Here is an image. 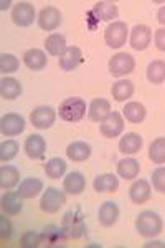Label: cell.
Instances as JSON below:
<instances>
[{
	"label": "cell",
	"mask_w": 165,
	"mask_h": 248,
	"mask_svg": "<svg viewBox=\"0 0 165 248\" xmlns=\"http://www.w3.org/2000/svg\"><path fill=\"white\" fill-rule=\"evenodd\" d=\"M162 229H164L162 218L152 210L140 212L137 218H135V230L139 232V235H142L146 238H154L157 235H160Z\"/></svg>",
	"instance_id": "6da1fadb"
},
{
	"label": "cell",
	"mask_w": 165,
	"mask_h": 248,
	"mask_svg": "<svg viewBox=\"0 0 165 248\" xmlns=\"http://www.w3.org/2000/svg\"><path fill=\"white\" fill-rule=\"evenodd\" d=\"M60 118L66 123H78L86 116V101L83 98H66L60 105Z\"/></svg>",
	"instance_id": "7a4b0ae2"
},
{
	"label": "cell",
	"mask_w": 165,
	"mask_h": 248,
	"mask_svg": "<svg viewBox=\"0 0 165 248\" xmlns=\"http://www.w3.org/2000/svg\"><path fill=\"white\" fill-rule=\"evenodd\" d=\"M61 227L68 238H81L86 232V223H84V215L79 209L70 210L64 214L61 220Z\"/></svg>",
	"instance_id": "3957f363"
},
{
	"label": "cell",
	"mask_w": 165,
	"mask_h": 248,
	"mask_svg": "<svg viewBox=\"0 0 165 248\" xmlns=\"http://www.w3.org/2000/svg\"><path fill=\"white\" fill-rule=\"evenodd\" d=\"M66 203V194L56 187H48L43 192L42 201H40V209L45 214H56Z\"/></svg>",
	"instance_id": "277c9868"
},
{
	"label": "cell",
	"mask_w": 165,
	"mask_h": 248,
	"mask_svg": "<svg viewBox=\"0 0 165 248\" xmlns=\"http://www.w3.org/2000/svg\"><path fill=\"white\" fill-rule=\"evenodd\" d=\"M127 25L124 22H112L107 25L106 31H104V42L109 48H120L126 45L127 40Z\"/></svg>",
	"instance_id": "5b68a950"
},
{
	"label": "cell",
	"mask_w": 165,
	"mask_h": 248,
	"mask_svg": "<svg viewBox=\"0 0 165 248\" xmlns=\"http://www.w3.org/2000/svg\"><path fill=\"white\" fill-rule=\"evenodd\" d=\"M109 73L114 78L126 77V75L132 73L135 68V60L129 53H118L109 60Z\"/></svg>",
	"instance_id": "8992f818"
},
{
	"label": "cell",
	"mask_w": 165,
	"mask_h": 248,
	"mask_svg": "<svg viewBox=\"0 0 165 248\" xmlns=\"http://www.w3.org/2000/svg\"><path fill=\"white\" fill-rule=\"evenodd\" d=\"M30 121L37 129H50L56 121V113L51 106H38L31 111Z\"/></svg>",
	"instance_id": "52a82bcc"
},
{
	"label": "cell",
	"mask_w": 165,
	"mask_h": 248,
	"mask_svg": "<svg viewBox=\"0 0 165 248\" xmlns=\"http://www.w3.org/2000/svg\"><path fill=\"white\" fill-rule=\"evenodd\" d=\"M99 131H101V134L104 136V138H109V139L120 136V134H122V131H124V118H122V114L112 111V113L107 116L104 121H101Z\"/></svg>",
	"instance_id": "ba28073f"
},
{
	"label": "cell",
	"mask_w": 165,
	"mask_h": 248,
	"mask_svg": "<svg viewBox=\"0 0 165 248\" xmlns=\"http://www.w3.org/2000/svg\"><path fill=\"white\" fill-rule=\"evenodd\" d=\"M25 129V119L20 114L15 113H9L2 116V121H0V131H2L3 136L7 138H14V136H18L20 133H23Z\"/></svg>",
	"instance_id": "9c48e42d"
},
{
	"label": "cell",
	"mask_w": 165,
	"mask_h": 248,
	"mask_svg": "<svg viewBox=\"0 0 165 248\" xmlns=\"http://www.w3.org/2000/svg\"><path fill=\"white\" fill-rule=\"evenodd\" d=\"M12 20L18 27H30L35 20V7L28 2H18L12 9Z\"/></svg>",
	"instance_id": "30bf717a"
},
{
	"label": "cell",
	"mask_w": 165,
	"mask_h": 248,
	"mask_svg": "<svg viewBox=\"0 0 165 248\" xmlns=\"http://www.w3.org/2000/svg\"><path fill=\"white\" fill-rule=\"evenodd\" d=\"M37 20L42 30L53 31L58 29L60 23H61V12L56 9V7H45V9L40 10Z\"/></svg>",
	"instance_id": "8fae6325"
},
{
	"label": "cell",
	"mask_w": 165,
	"mask_h": 248,
	"mask_svg": "<svg viewBox=\"0 0 165 248\" xmlns=\"http://www.w3.org/2000/svg\"><path fill=\"white\" fill-rule=\"evenodd\" d=\"M23 149H25V154L28 157L33 159V161H38V159H43V155H45L46 142L40 134H31L27 138Z\"/></svg>",
	"instance_id": "7c38bea8"
},
{
	"label": "cell",
	"mask_w": 165,
	"mask_h": 248,
	"mask_svg": "<svg viewBox=\"0 0 165 248\" xmlns=\"http://www.w3.org/2000/svg\"><path fill=\"white\" fill-rule=\"evenodd\" d=\"M152 30L147 25H135L131 31V46L137 51H144L150 45Z\"/></svg>",
	"instance_id": "4fadbf2b"
},
{
	"label": "cell",
	"mask_w": 165,
	"mask_h": 248,
	"mask_svg": "<svg viewBox=\"0 0 165 248\" xmlns=\"http://www.w3.org/2000/svg\"><path fill=\"white\" fill-rule=\"evenodd\" d=\"M83 63V51L78 46H68L66 51L60 57V68L63 71H73Z\"/></svg>",
	"instance_id": "5bb4252c"
},
{
	"label": "cell",
	"mask_w": 165,
	"mask_h": 248,
	"mask_svg": "<svg viewBox=\"0 0 165 248\" xmlns=\"http://www.w3.org/2000/svg\"><path fill=\"white\" fill-rule=\"evenodd\" d=\"M109 114H111V105H109V101L104 98L92 99L90 108H88V118H90L91 121H96V123L104 121Z\"/></svg>",
	"instance_id": "9a60e30c"
},
{
	"label": "cell",
	"mask_w": 165,
	"mask_h": 248,
	"mask_svg": "<svg viewBox=\"0 0 165 248\" xmlns=\"http://www.w3.org/2000/svg\"><path fill=\"white\" fill-rule=\"evenodd\" d=\"M99 223L103 227H112L119 218V207L116 202L112 201H106L99 207V214H98Z\"/></svg>",
	"instance_id": "2e32d148"
},
{
	"label": "cell",
	"mask_w": 165,
	"mask_h": 248,
	"mask_svg": "<svg viewBox=\"0 0 165 248\" xmlns=\"http://www.w3.org/2000/svg\"><path fill=\"white\" fill-rule=\"evenodd\" d=\"M129 197L134 203H146L150 199V184L146 179H139L129 187Z\"/></svg>",
	"instance_id": "e0dca14e"
},
{
	"label": "cell",
	"mask_w": 165,
	"mask_h": 248,
	"mask_svg": "<svg viewBox=\"0 0 165 248\" xmlns=\"http://www.w3.org/2000/svg\"><path fill=\"white\" fill-rule=\"evenodd\" d=\"M23 63H25L27 68L33 71H40L46 66L48 58L46 53L43 50H38V48H31V50H27L23 53Z\"/></svg>",
	"instance_id": "ac0fdd59"
},
{
	"label": "cell",
	"mask_w": 165,
	"mask_h": 248,
	"mask_svg": "<svg viewBox=\"0 0 165 248\" xmlns=\"http://www.w3.org/2000/svg\"><path fill=\"white\" fill-rule=\"evenodd\" d=\"M86 187V177L81 172H70L63 181V189L70 195H79Z\"/></svg>",
	"instance_id": "d6986e66"
},
{
	"label": "cell",
	"mask_w": 165,
	"mask_h": 248,
	"mask_svg": "<svg viewBox=\"0 0 165 248\" xmlns=\"http://www.w3.org/2000/svg\"><path fill=\"white\" fill-rule=\"evenodd\" d=\"M68 235L64 233L63 227H56V225H48L45 230L42 232V245L46 247H56L60 243L66 242Z\"/></svg>",
	"instance_id": "ffe728a7"
},
{
	"label": "cell",
	"mask_w": 165,
	"mask_h": 248,
	"mask_svg": "<svg viewBox=\"0 0 165 248\" xmlns=\"http://www.w3.org/2000/svg\"><path fill=\"white\" fill-rule=\"evenodd\" d=\"M142 144H144V139L142 136L137 134V133H127L124 138H120L119 141V151L122 154H137L140 149H142Z\"/></svg>",
	"instance_id": "44dd1931"
},
{
	"label": "cell",
	"mask_w": 165,
	"mask_h": 248,
	"mask_svg": "<svg viewBox=\"0 0 165 248\" xmlns=\"http://www.w3.org/2000/svg\"><path fill=\"white\" fill-rule=\"evenodd\" d=\"M92 14L96 15V18H98V20H103V22H111V20L118 18L119 10H118V5H116L114 2L103 0V2H96L94 3Z\"/></svg>",
	"instance_id": "7402d4cb"
},
{
	"label": "cell",
	"mask_w": 165,
	"mask_h": 248,
	"mask_svg": "<svg viewBox=\"0 0 165 248\" xmlns=\"http://www.w3.org/2000/svg\"><path fill=\"white\" fill-rule=\"evenodd\" d=\"M66 155H68V159H71L73 162H83V161H86V159H90L91 146L83 141L71 142L70 146L66 147Z\"/></svg>",
	"instance_id": "603a6c76"
},
{
	"label": "cell",
	"mask_w": 165,
	"mask_h": 248,
	"mask_svg": "<svg viewBox=\"0 0 165 248\" xmlns=\"http://www.w3.org/2000/svg\"><path fill=\"white\" fill-rule=\"evenodd\" d=\"M0 207H2L3 214L7 215H17L22 212L23 209V203H22V195L15 194V192H7L5 195L2 197V203H0Z\"/></svg>",
	"instance_id": "cb8c5ba5"
},
{
	"label": "cell",
	"mask_w": 165,
	"mask_h": 248,
	"mask_svg": "<svg viewBox=\"0 0 165 248\" xmlns=\"http://www.w3.org/2000/svg\"><path fill=\"white\" fill-rule=\"evenodd\" d=\"M122 114H124V118H126L129 123L139 124V123H142L144 119H146L147 111H146V106H144L142 103L131 101V103H127L126 108L122 109Z\"/></svg>",
	"instance_id": "d4e9b609"
},
{
	"label": "cell",
	"mask_w": 165,
	"mask_h": 248,
	"mask_svg": "<svg viewBox=\"0 0 165 248\" xmlns=\"http://www.w3.org/2000/svg\"><path fill=\"white\" fill-rule=\"evenodd\" d=\"M20 181V172L14 166H2L0 167V187L3 190H10Z\"/></svg>",
	"instance_id": "484cf974"
},
{
	"label": "cell",
	"mask_w": 165,
	"mask_h": 248,
	"mask_svg": "<svg viewBox=\"0 0 165 248\" xmlns=\"http://www.w3.org/2000/svg\"><path fill=\"white\" fill-rule=\"evenodd\" d=\"M140 170V164L135 159L129 157V159H122V161L118 162V174L119 177L126 179V181H132L139 175Z\"/></svg>",
	"instance_id": "4316f807"
},
{
	"label": "cell",
	"mask_w": 165,
	"mask_h": 248,
	"mask_svg": "<svg viewBox=\"0 0 165 248\" xmlns=\"http://www.w3.org/2000/svg\"><path fill=\"white\" fill-rule=\"evenodd\" d=\"M94 190L103 194V192H116L119 189V179L114 174H101L92 182Z\"/></svg>",
	"instance_id": "83f0119b"
},
{
	"label": "cell",
	"mask_w": 165,
	"mask_h": 248,
	"mask_svg": "<svg viewBox=\"0 0 165 248\" xmlns=\"http://www.w3.org/2000/svg\"><path fill=\"white\" fill-rule=\"evenodd\" d=\"M45 48H46L48 55H51V57H61L68 48L66 38H64V35L51 33L50 37L45 40Z\"/></svg>",
	"instance_id": "f1b7e54d"
},
{
	"label": "cell",
	"mask_w": 165,
	"mask_h": 248,
	"mask_svg": "<svg viewBox=\"0 0 165 248\" xmlns=\"http://www.w3.org/2000/svg\"><path fill=\"white\" fill-rule=\"evenodd\" d=\"M111 93L116 101H119V103L126 101V99H129L134 94V83L129 81V79H119V81H116L114 85H112Z\"/></svg>",
	"instance_id": "f546056e"
},
{
	"label": "cell",
	"mask_w": 165,
	"mask_h": 248,
	"mask_svg": "<svg viewBox=\"0 0 165 248\" xmlns=\"http://www.w3.org/2000/svg\"><path fill=\"white\" fill-rule=\"evenodd\" d=\"M42 190H43V182L37 177L25 179L18 187V194L22 195V199H33V197H37Z\"/></svg>",
	"instance_id": "4dcf8cb0"
},
{
	"label": "cell",
	"mask_w": 165,
	"mask_h": 248,
	"mask_svg": "<svg viewBox=\"0 0 165 248\" xmlns=\"http://www.w3.org/2000/svg\"><path fill=\"white\" fill-rule=\"evenodd\" d=\"M0 94L3 99H17L22 94V85L15 78H3L0 81Z\"/></svg>",
	"instance_id": "1f68e13d"
},
{
	"label": "cell",
	"mask_w": 165,
	"mask_h": 248,
	"mask_svg": "<svg viewBox=\"0 0 165 248\" xmlns=\"http://www.w3.org/2000/svg\"><path fill=\"white\" fill-rule=\"evenodd\" d=\"M147 79L152 85H160L165 81V63L160 60H154L147 66Z\"/></svg>",
	"instance_id": "d6a6232c"
},
{
	"label": "cell",
	"mask_w": 165,
	"mask_h": 248,
	"mask_svg": "<svg viewBox=\"0 0 165 248\" xmlns=\"http://www.w3.org/2000/svg\"><path fill=\"white\" fill-rule=\"evenodd\" d=\"M149 159L154 164H165V138H157L149 147Z\"/></svg>",
	"instance_id": "836d02e7"
},
{
	"label": "cell",
	"mask_w": 165,
	"mask_h": 248,
	"mask_svg": "<svg viewBox=\"0 0 165 248\" xmlns=\"http://www.w3.org/2000/svg\"><path fill=\"white\" fill-rule=\"evenodd\" d=\"M45 172L50 179H60L64 175L66 172V162L60 157H53L50 159L46 164H45Z\"/></svg>",
	"instance_id": "e575fe53"
},
{
	"label": "cell",
	"mask_w": 165,
	"mask_h": 248,
	"mask_svg": "<svg viewBox=\"0 0 165 248\" xmlns=\"http://www.w3.org/2000/svg\"><path fill=\"white\" fill-rule=\"evenodd\" d=\"M18 154V142L14 139H7L0 144V161L2 162H9L15 155Z\"/></svg>",
	"instance_id": "d590c367"
},
{
	"label": "cell",
	"mask_w": 165,
	"mask_h": 248,
	"mask_svg": "<svg viewBox=\"0 0 165 248\" xmlns=\"http://www.w3.org/2000/svg\"><path fill=\"white\" fill-rule=\"evenodd\" d=\"M20 68V62L15 55L10 53H2L0 55V71L2 73H15Z\"/></svg>",
	"instance_id": "8d00e7d4"
},
{
	"label": "cell",
	"mask_w": 165,
	"mask_h": 248,
	"mask_svg": "<svg viewBox=\"0 0 165 248\" xmlns=\"http://www.w3.org/2000/svg\"><path fill=\"white\" fill-rule=\"evenodd\" d=\"M42 245V233H37L33 230H28L20 238V247L23 248H37Z\"/></svg>",
	"instance_id": "74e56055"
},
{
	"label": "cell",
	"mask_w": 165,
	"mask_h": 248,
	"mask_svg": "<svg viewBox=\"0 0 165 248\" xmlns=\"http://www.w3.org/2000/svg\"><path fill=\"white\" fill-rule=\"evenodd\" d=\"M152 186L157 192L165 194V167H159L152 172Z\"/></svg>",
	"instance_id": "f35d334b"
},
{
	"label": "cell",
	"mask_w": 165,
	"mask_h": 248,
	"mask_svg": "<svg viewBox=\"0 0 165 248\" xmlns=\"http://www.w3.org/2000/svg\"><path fill=\"white\" fill-rule=\"evenodd\" d=\"M12 237V223L7 217H0V238L2 242H7Z\"/></svg>",
	"instance_id": "ab89813d"
},
{
	"label": "cell",
	"mask_w": 165,
	"mask_h": 248,
	"mask_svg": "<svg viewBox=\"0 0 165 248\" xmlns=\"http://www.w3.org/2000/svg\"><path fill=\"white\" fill-rule=\"evenodd\" d=\"M154 42H155V46L159 48L160 51H165V29L155 30Z\"/></svg>",
	"instance_id": "60d3db41"
},
{
	"label": "cell",
	"mask_w": 165,
	"mask_h": 248,
	"mask_svg": "<svg viewBox=\"0 0 165 248\" xmlns=\"http://www.w3.org/2000/svg\"><path fill=\"white\" fill-rule=\"evenodd\" d=\"M157 20H159L160 25H165V5L160 7L159 12H157Z\"/></svg>",
	"instance_id": "b9f144b4"
},
{
	"label": "cell",
	"mask_w": 165,
	"mask_h": 248,
	"mask_svg": "<svg viewBox=\"0 0 165 248\" xmlns=\"http://www.w3.org/2000/svg\"><path fill=\"white\" fill-rule=\"evenodd\" d=\"M146 247H164L162 242H150V243H146Z\"/></svg>",
	"instance_id": "7bdbcfd3"
},
{
	"label": "cell",
	"mask_w": 165,
	"mask_h": 248,
	"mask_svg": "<svg viewBox=\"0 0 165 248\" xmlns=\"http://www.w3.org/2000/svg\"><path fill=\"white\" fill-rule=\"evenodd\" d=\"M9 7H10V2H2V10L9 9Z\"/></svg>",
	"instance_id": "ee69618b"
}]
</instances>
